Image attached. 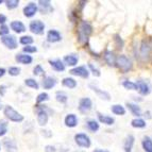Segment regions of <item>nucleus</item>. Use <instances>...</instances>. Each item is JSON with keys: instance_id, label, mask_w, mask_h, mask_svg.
Returning <instances> with one entry per match:
<instances>
[{"instance_id": "f257e3e1", "label": "nucleus", "mask_w": 152, "mask_h": 152, "mask_svg": "<svg viewBox=\"0 0 152 152\" xmlns=\"http://www.w3.org/2000/svg\"><path fill=\"white\" fill-rule=\"evenodd\" d=\"M93 34V26L87 20H80L77 27V41L80 45L87 46L89 37Z\"/></svg>"}, {"instance_id": "f03ea898", "label": "nucleus", "mask_w": 152, "mask_h": 152, "mask_svg": "<svg viewBox=\"0 0 152 152\" xmlns=\"http://www.w3.org/2000/svg\"><path fill=\"white\" fill-rule=\"evenodd\" d=\"M115 67L119 69L120 72H122V74H128L133 68V63H132L131 58H128L127 56L120 54L116 58V66Z\"/></svg>"}, {"instance_id": "7ed1b4c3", "label": "nucleus", "mask_w": 152, "mask_h": 152, "mask_svg": "<svg viewBox=\"0 0 152 152\" xmlns=\"http://www.w3.org/2000/svg\"><path fill=\"white\" fill-rule=\"evenodd\" d=\"M3 114H4L5 118L9 119L12 122H21L23 121V116L18 113L15 109L11 105H5L4 110H3Z\"/></svg>"}, {"instance_id": "20e7f679", "label": "nucleus", "mask_w": 152, "mask_h": 152, "mask_svg": "<svg viewBox=\"0 0 152 152\" xmlns=\"http://www.w3.org/2000/svg\"><path fill=\"white\" fill-rule=\"evenodd\" d=\"M36 119H37V124L41 127H44L48 124L49 114L46 105H36Z\"/></svg>"}, {"instance_id": "39448f33", "label": "nucleus", "mask_w": 152, "mask_h": 152, "mask_svg": "<svg viewBox=\"0 0 152 152\" xmlns=\"http://www.w3.org/2000/svg\"><path fill=\"white\" fill-rule=\"evenodd\" d=\"M75 142L78 145V147L80 148H89L91 146V137L86 134V133H77L75 134Z\"/></svg>"}, {"instance_id": "423d86ee", "label": "nucleus", "mask_w": 152, "mask_h": 152, "mask_svg": "<svg viewBox=\"0 0 152 152\" xmlns=\"http://www.w3.org/2000/svg\"><path fill=\"white\" fill-rule=\"evenodd\" d=\"M45 29H46L45 23L42 20H39V19L32 20L29 23V30H30L33 34H35V35H42V34H44Z\"/></svg>"}, {"instance_id": "0eeeda50", "label": "nucleus", "mask_w": 152, "mask_h": 152, "mask_svg": "<svg viewBox=\"0 0 152 152\" xmlns=\"http://www.w3.org/2000/svg\"><path fill=\"white\" fill-rule=\"evenodd\" d=\"M151 52H152V45L150 44L149 41L147 39H144L142 41L140 46V56L145 60V61H147L148 58L151 56Z\"/></svg>"}, {"instance_id": "6e6552de", "label": "nucleus", "mask_w": 152, "mask_h": 152, "mask_svg": "<svg viewBox=\"0 0 152 152\" xmlns=\"http://www.w3.org/2000/svg\"><path fill=\"white\" fill-rule=\"evenodd\" d=\"M93 109V101L89 97H83L79 100L78 110L82 114H86L91 110Z\"/></svg>"}, {"instance_id": "1a4fd4ad", "label": "nucleus", "mask_w": 152, "mask_h": 152, "mask_svg": "<svg viewBox=\"0 0 152 152\" xmlns=\"http://www.w3.org/2000/svg\"><path fill=\"white\" fill-rule=\"evenodd\" d=\"M69 74L72 75V76H76V77H80L82 79H87L89 77V70L87 68L86 66L81 65V66H76L74 68H71L69 70Z\"/></svg>"}, {"instance_id": "9d476101", "label": "nucleus", "mask_w": 152, "mask_h": 152, "mask_svg": "<svg viewBox=\"0 0 152 152\" xmlns=\"http://www.w3.org/2000/svg\"><path fill=\"white\" fill-rule=\"evenodd\" d=\"M136 85H137V91L140 93L142 96H147L151 93V84L149 83L148 81L146 80H142V79H140V80H137L136 82Z\"/></svg>"}, {"instance_id": "9b49d317", "label": "nucleus", "mask_w": 152, "mask_h": 152, "mask_svg": "<svg viewBox=\"0 0 152 152\" xmlns=\"http://www.w3.org/2000/svg\"><path fill=\"white\" fill-rule=\"evenodd\" d=\"M0 39H1V43H2L8 49L14 50V49H16L18 47L17 38H16L14 35H11V34H9V35L2 36Z\"/></svg>"}, {"instance_id": "f8f14e48", "label": "nucleus", "mask_w": 152, "mask_h": 152, "mask_svg": "<svg viewBox=\"0 0 152 152\" xmlns=\"http://www.w3.org/2000/svg\"><path fill=\"white\" fill-rule=\"evenodd\" d=\"M46 39L47 42L50 44L58 43V42L62 41V34L58 30L56 29H51L47 32V35H46Z\"/></svg>"}, {"instance_id": "ddd939ff", "label": "nucleus", "mask_w": 152, "mask_h": 152, "mask_svg": "<svg viewBox=\"0 0 152 152\" xmlns=\"http://www.w3.org/2000/svg\"><path fill=\"white\" fill-rule=\"evenodd\" d=\"M23 12L25 17H27V18L33 17V16H35V14L38 12L37 4H36L35 2H29L28 4L23 8Z\"/></svg>"}, {"instance_id": "4468645a", "label": "nucleus", "mask_w": 152, "mask_h": 152, "mask_svg": "<svg viewBox=\"0 0 152 152\" xmlns=\"http://www.w3.org/2000/svg\"><path fill=\"white\" fill-rule=\"evenodd\" d=\"M38 11L43 14H48V13L53 12V7L49 0H39L37 2Z\"/></svg>"}, {"instance_id": "2eb2a0df", "label": "nucleus", "mask_w": 152, "mask_h": 152, "mask_svg": "<svg viewBox=\"0 0 152 152\" xmlns=\"http://www.w3.org/2000/svg\"><path fill=\"white\" fill-rule=\"evenodd\" d=\"M79 124V118L74 113H69L64 118V124L67 128H76Z\"/></svg>"}, {"instance_id": "dca6fc26", "label": "nucleus", "mask_w": 152, "mask_h": 152, "mask_svg": "<svg viewBox=\"0 0 152 152\" xmlns=\"http://www.w3.org/2000/svg\"><path fill=\"white\" fill-rule=\"evenodd\" d=\"M48 63H49V65L51 66V68L53 69L54 71H56V72H63L66 69L65 64H64L63 61L60 60V58H53V60L50 58L48 61Z\"/></svg>"}, {"instance_id": "f3484780", "label": "nucleus", "mask_w": 152, "mask_h": 152, "mask_svg": "<svg viewBox=\"0 0 152 152\" xmlns=\"http://www.w3.org/2000/svg\"><path fill=\"white\" fill-rule=\"evenodd\" d=\"M63 63L65 66H69V67H76L79 63V56L76 53H70L67 54L63 58Z\"/></svg>"}, {"instance_id": "a211bd4d", "label": "nucleus", "mask_w": 152, "mask_h": 152, "mask_svg": "<svg viewBox=\"0 0 152 152\" xmlns=\"http://www.w3.org/2000/svg\"><path fill=\"white\" fill-rule=\"evenodd\" d=\"M89 87L91 88V91H94L95 94L99 97L102 100H105V101H110L111 100V95L110 93H107V91H103V89H100L99 87H97L94 84H89Z\"/></svg>"}, {"instance_id": "6ab92c4d", "label": "nucleus", "mask_w": 152, "mask_h": 152, "mask_svg": "<svg viewBox=\"0 0 152 152\" xmlns=\"http://www.w3.org/2000/svg\"><path fill=\"white\" fill-rule=\"evenodd\" d=\"M116 58H117V56H115V53L113 51H111V50L104 51L103 60L110 67H115V66H116Z\"/></svg>"}, {"instance_id": "aec40b11", "label": "nucleus", "mask_w": 152, "mask_h": 152, "mask_svg": "<svg viewBox=\"0 0 152 152\" xmlns=\"http://www.w3.org/2000/svg\"><path fill=\"white\" fill-rule=\"evenodd\" d=\"M2 144L7 152H17V150H18L17 144H16V142L13 140V138L7 137V138L3 140Z\"/></svg>"}, {"instance_id": "412c9836", "label": "nucleus", "mask_w": 152, "mask_h": 152, "mask_svg": "<svg viewBox=\"0 0 152 152\" xmlns=\"http://www.w3.org/2000/svg\"><path fill=\"white\" fill-rule=\"evenodd\" d=\"M126 107H128V110L130 111L133 116H135V118H138V117L142 116V109L137 103H134V102H127L126 103Z\"/></svg>"}, {"instance_id": "4be33fe9", "label": "nucleus", "mask_w": 152, "mask_h": 152, "mask_svg": "<svg viewBox=\"0 0 152 152\" xmlns=\"http://www.w3.org/2000/svg\"><path fill=\"white\" fill-rule=\"evenodd\" d=\"M56 83H58V82H56V79L54 78V77L47 76L43 79V81H42V86L44 87V89H51L56 86Z\"/></svg>"}, {"instance_id": "5701e85b", "label": "nucleus", "mask_w": 152, "mask_h": 152, "mask_svg": "<svg viewBox=\"0 0 152 152\" xmlns=\"http://www.w3.org/2000/svg\"><path fill=\"white\" fill-rule=\"evenodd\" d=\"M15 61L18 64H23V65H29L33 62V58L29 54L26 53H18L15 56Z\"/></svg>"}, {"instance_id": "b1692460", "label": "nucleus", "mask_w": 152, "mask_h": 152, "mask_svg": "<svg viewBox=\"0 0 152 152\" xmlns=\"http://www.w3.org/2000/svg\"><path fill=\"white\" fill-rule=\"evenodd\" d=\"M10 28L15 33H17V34L26 32V30H27V29H26V26L23 25V23L20 20H13L12 23H10Z\"/></svg>"}, {"instance_id": "393cba45", "label": "nucleus", "mask_w": 152, "mask_h": 152, "mask_svg": "<svg viewBox=\"0 0 152 152\" xmlns=\"http://www.w3.org/2000/svg\"><path fill=\"white\" fill-rule=\"evenodd\" d=\"M97 117H98L99 124H105V126H113L115 122L114 117L109 116V115H107V114L98 113V114H97Z\"/></svg>"}, {"instance_id": "a878e982", "label": "nucleus", "mask_w": 152, "mask_h": 152, "mask_svg": "<svg viewBox=\"0 0 152 152\" xmlns=\"http://www.w3.org/2000/svg\"><path fill=\"white\" fill-rule=\"evenodd\" d=\"M62 85L66 88L74 89L78 86V82L76 81V79H74L72 77H66L62 80Z\"/></svg>"}, {"instance_id": "bb28decb", "label": "nucleus", "mask_w": 152, "mask_h": 152, "mask_svg": "<svg viewBox=\"0 0 152 152\" xmlns=\"http://www.w3.org/2000/svg\"><path fill=\"white\" fill-rule=\"evenodd\" d=\"M134 142H135V137L132 134L128 135V136L126 137V140H124V152H132L133 146H134Z\"/></svg>"}, {"instance_id": "cd10ccee", "label": "nucleus", "mask_w": 152, "mask_h": 152, "mask_svg": "<svg viewBox=\"0 0 152 152\" xmlns=\"http://www.w3.org/2000/svg\"><path fill=\"white\" fill-rule=\"evenodd\" d=\"M85 127L87 128L88 131L93 132V133H96V132L99 131V129H100V124H99L98 120H95V119H93V118H91V119L86 120Z\"/></svg>"}, {"instance_id": "c85d7f7f", "label": "nucleus", "mask_w": 152, "mask_h": 152, "mask_svg": "<svg viewBox=\"0 0 152 152\" xmlns=\"http://www.w3.org/2000/svg\"><path fill=\"white\" fill-rule=\"evenodd\" d=\"M142 147L145 152H152V138L150 136H144L142 140Z\"/></svg>"}, {"instance_id": "c756f323", "label": "nucleus", "mask_w": 152, "mask_h": 152, "mask_svg": "<svg viewBox=\"0 0 152 152\" xmlns=\"http://www.w3.org/2000/svg\"><path fill=\"white\" fill-rule=\"evenodd\" d=\"M111 111L114 115H117V116H124L126 115V107L121 104H114L111 107Z\"/></svg>"}, {"instance_id": "7c9ffc66", "label": "nucleus", "mask_w": 152, "mask_h": 152, "mask_svg": "<svg viewBox=\"0 0 152 152\" xmlns=\"http://www.w3.org/2000/svg\"><path fill=\"white\" fill-rule=\"evenodd\" d=\"M131 126L135 129H144V128L147 127V122L146 120L138 117V118H134V119L131 121Z\"/></svg>"}, {"instance_id": "2f4dec72", "label": "nucleus", "mask_w": 152, "mask_h": 152, "mask_svg": "<svg viewBox=\"0 0 152 152\" xmlns=\"http://www.w3.org/2000/svg\"><path fill=\"white\" fill-rule=\"evenodd\" d=\"M56 101L60 102L61 104H65L66 102L68 101V96H67V94H66L65 91H56Z\"/></svg>"}, {"instance_id": "473e14b6", "label": "nucleus", "mask_w": 152, "mask_h": 152, "mask_svg": "<svg viewBox=\"0 0 152 152\" xmlns=\"http://www.w3.org/2000/svg\"><path fill=\"white\" fill-rule=\"evenodd\" d=\"M25 84H26V86L30 87V88L39 89V84H38V82L36 81L35 79H33V78L26 79V80H25Z\"/></svg>"}, {"instance_id": "72a5a7b5", "label": "nucleus", "mask_w": 152, "mask_h": 152, "mask_svg": "<svg viewBox=\"0 0 152 152\" xmlns=\"http://www.w3.org/2000/svg\"><path fill=\"white\" fill-rule=\"evenodd\" d=\"M78 13H80V11L78 10V9H74V10H71V12L69 13V19H70L71 23H79L80 21V14H78Z\"/></svg>"}, {"instance_id": "f704fd0d", "label": "nucleus", "mask_w": 152, "mask_h": 152, "mask_svg": "<svg viewBox=\"0 0 152 152\" xmlns=\"http://www.w3.org/2000/svg\"><path fill=\"white\" fill-rule=\"evenodd\" d=\"M33 42H34V38H33L31 35H23L20 38H19V43H20L21 45L25 46V47L26 46L32 45Z\"/></svg>"}, {"instance_id": "c9c22d12", "label": "nucleus", "mask_w": 152, "mask_h": 152, "mask_svg": "<svg viewBox=\"0 0 152 152\" xmlns=\"http://www.w3.org/2000/svg\"><path fill=\"white\" fill-rule=\"evenodd\" d=\"M122 86L128 91H137V85L135 82L130 81V80H124L122 82Z\"/></svg>"}, {"instance_id": "e433bc0d", "label": "nucleus", "mask_w": 152, "mask_h": 152, "mask_svg": "<svg viewBox=\"0 0 152 152\" xmlns=\"http://www.w3.org/2000/svg\"><path fill=\"white\" fill-rule=\"evenodd\" d=\"M114 43H115V46H116V48L118 50H121L124 48V42L121 37H120L119 34H115L114 35Z\"/></svg>"}, {"instance_id": "4c0bfd02", "label": "nucleus", "mask_w": 152, "mask_h": 152, "mask_svg": "<svg viewBox=\"0 0 152 152\" xmlns=\"http://www.w3.org/2000/svg\"><path fill=\"white\" fill-rule=\"evenodd\" d=\"M87 68H88L89 72H91V74L94 75L95 77H100V76H101V71H100V69H99L97 66H95L93 63H88V65H87Z\"/></svg>"}, {"instance_id": "58836bf2", "label": "nucleus", "mask_w": 152, "mask_h": 152, "mask_svg": "<svg viewBox=\"0 0 152 152\" xmlns=\"http://www.w3.org/2000/svg\"><path fill=\"white\" fill-rule=\"evenodd\" d=\"M8 128H9L8 122L3 119H0V137L4 136L8 133Z\"/></svg>"}, {"instance_id": "ea45409f", "label": "nucleus", "mask_w": 152, "mask_h": 152, "mask_svg": "<svg viewBox=\"0 0 152 152\" xmlns=\"http://www.w3.org/2000/svg\"><path fill=\"white\" fill-rule=\"evenodd\" d=\"M48 100H49V95L47 93H45V91L38 94V96L36 97V103H37V105L41 103H44L46 101H48Z\"/></svg>"}, {"instance_id": "a19ab883", "label": "nucleus", "mask_w": 152, "mask_h": 152, "mask_svg": "<svg viewBox=\"0 0 152 152\" xmlns=\"http://www.w3.org/2000/svg\"><path fill=\"white\" fill-rule=\"evenodd\" d=\"M4 3L9 10H14L19 5V0H7Z\"/></svg>"}, {"instance_id": "79ce46f5", "label": "nucleus", "mask_w": 152, "mask_h": 152, "mask_svg": "<svg viewBox=\"0 0 152 152\" xmlns=\"http://www.w3.org/2000/svg\"><path fill=\"white\" fill-rule=\"evenodd\" d=\"M20 71H21V69L19 68V67H17V66H12V67H10V68L8 69V74L12 77H17L20 75Z\"/></svg>"}, {"instance_id": "37998d69", "label": "nucleus", "mask_w": 152, "mask_h": 152, "mask_svg": "<svg viewBox=\"0 0 152 152\" xmlns=\"http://www.w3.org/2000/svg\"><path fill=\"white\" fill-rule=\"evenodd\" d=\"M23 53L29 54V56H30V54L35 53V52H37V48H36L35 46L30 45V46H26V47H23Z\"/></svg>"}, {"instance_id": "c03bdc74", "label": "nucleus", "mask_w": 152, "mask_h": 152, "mask_svg": "<svg viewBox=\"0 0 152 152\" xmlns=\"http://www.w3.org/2000/svg\"><path fill=\"white\" fill-rule=\"evenodd\" d=\"M33 75L36 77L44 76V75H45V70H44V68L42 67V65H36L35 67L33 68Z\"/></svg>"}, {"instance_id": "a18cd8bd", "label": "nucleus", "mask_w": 152, "mask_h": 152, "mask_svg": "<svg viewBox=\"0 0 152 152\" xmlns=\"http://www.w3.org/2000/svg\"><path fill=\"white\" fill-rule=\"evenodd\" d=\"M10 34V28H9L7 25H1L0 26V36L2 37V36L5 35H9Z\"/></svg>"}, {"instance_id": "49530a36", "label": "nucleus", "mask_w": 152, "mask_h": 152, "mask_svg": "<svg viewBox=\"0 0 152 152\" xmlns=\"http://www.w3.org/2000/svg\"><path fill=\"white\" fill-rule=\"evenodd\" d=\"M45 152H56V148L52 145H47L45 147Z\"/></svg>"}, {"instance_id": "de8ad7c7", "label": "nucleus", "mask_w": 152, "mask_h": 152, "mask_svg": "<svg viewBox=\"0 0 152 152\" xmlns=\"http://www.w3.org/2000/svg\"><path fill=\"white\" fill-rule=\"evenodd\" d=\"M86 3H87V1H78V10L80 11V12H82Z\"/></svg>"}, {"instance_id": "09e8293b", "label": "nucleus", "mask_w": 152, "mask_h": 152, "mask_svg": "<svg viewBox=\"0 0 152 152\" xmlns=\"http://www.w3.org/2000/svg\"><path fill=\"white\" fill-rule=\"evenodd\" d=\"M5 93H7V86L5 85H0V96L3 97L5 95Z\"/></svg>"}, {"instance_id": "8fccbe9b", "label": "nucleus", "mask_w": 152, "mask_h": 152, "mask_svg": "<svg viewBox=\"0 0 152 152\" xmlns=\"http://www.w3.org/2000/svg\"><path fill=\"white\" fill-rule=\"evenodd\" d=\"M7 21V16L4 14H0V25H4Z\"/></svg>"}, {"instance_id": "3c124183", "label": "nucleus", "mask_w": 152, "mask_h": 152, "mask_svg": "<svg viewBox=\"0 0 152 152\" xmlns=\"http://www.w3.org/2000/svg\"><path fill=\"white\" fill-rule=\"evenodd\" d=\"M5 72H7V70L4 68H2V67H0V78H2L5 75Z\"/></svg>"}, {"instance_id": "603ef678", "label": "nucleus", "mask_w": 152, "mask_h": 152, "mask_svg": "<svg viewBox=\"0 0 152 152\" xmlns=\"http://www.w3.org/2000/svg\"><path fill=\"white\" fill-rule=\"evenodd\" d=\"M93 152H110V151H107V150H105V149H100V148H97V149H95Z\"/></svg>"}, {"instance_id": "864d4df0", "label": "nucleus", "mask_w": 152, "mask_h": 152, "mask_svg": "<svg viewBox=\"0 0 152 152\" xmlns=\"http://www.w3.org/2000/svg\"><path fill=\"white\" fill-rule=\"evenodd\" d=\"M42 132H43L42 134L45 135V136H47V137H50L51 135H52V134H51V133H49V134H47V132H48V130H44V131H42Z\"/></svg>"}, {"instance_id": "5fc2aeb1", "label": "nucleus", "mask_w": 152, "mask_h": 152, "mask_svg": "<svg viewBox=\"0 0 152 152\" xmlns=\"http://www.w3.org/2000/svg\"><path fill=\"white\" fill-rule=\"evenodd\" d=\"M3 109V105H2V103L0 102V110H2Z\"/></svg>"}, {"instance_id": "6e6d98bb", "label": "nucleus", "mask_w": 152, "mask_h": 152, "mask_svg": "<svg viewBox=\"0 0 152 152\" xmlns=\"http://www.w3.org/2000/svg\"><path fill=\"white\" fill-rule=\"evenodd\" d=\"M3 2V1H2V0H0V4H1V3H2Z\"/></svg>"}, {"instance_id": "4d7b16f0", "label": "nucleus", "mask_w": 152, "mask_h": 152, "mask_svg": "<svg viewBox=\"0 0 152 152\" xmlns=\"http://www.w3.org/2000/svg\"><path fill=\"white\" fill-rule=\"evenodd\" d=\"M0 150H1V146H0Z\"/></svg>"}, {"instance_id": "13d9d810", "label": "nucleus", "mask_w": 152, "mask_h": 152, "mask_svg": "<svg viewBox=\"0 0 152 152\" xmlns=\"http://www.w3.org/2000/svg\"><path fill=\"white\" fill-rule=\"evenodd\" d=\"M77 152H78V151H77Z\"/></svg>"}]
</instances>
